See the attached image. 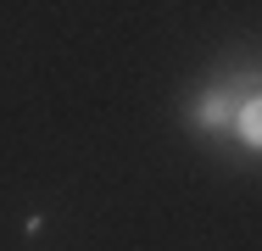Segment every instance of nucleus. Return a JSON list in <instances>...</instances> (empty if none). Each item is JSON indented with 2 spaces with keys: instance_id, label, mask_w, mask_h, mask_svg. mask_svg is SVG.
Masks as SVG:
<instances>
[{
  "instance_id": "obj_1",
  "label": "nucleus",
  "mask_w": 262,
  "mask_h": 251,
  "mask_svg": "<svg viewBox=\"0 0 262 251\" xmlns=\"http://www.w3.org/2000/svg\"><path fill=\"white\" fill-rule=\"evenodd\" d=\"M229 117H240L234 112V90H212V95H201V106H184L190 129H223Z\"/></svg>"
},
{
  "instance_id": "obj_2",
  "label": "nucleus",
  "mask_w": 262,
  "mask_h": 251,
  "mask_svg": "<svg viewBox=\"0 0 262 251\" xmlns=\"http://www.w3.org/2000/svg\"><path fill=\"white\" fill-rule=\"evenodd\" d=\"M234 123H240V140L251 151H262V90L251 100H240V117H234Z\"/></svg>"
}]
</instances>
